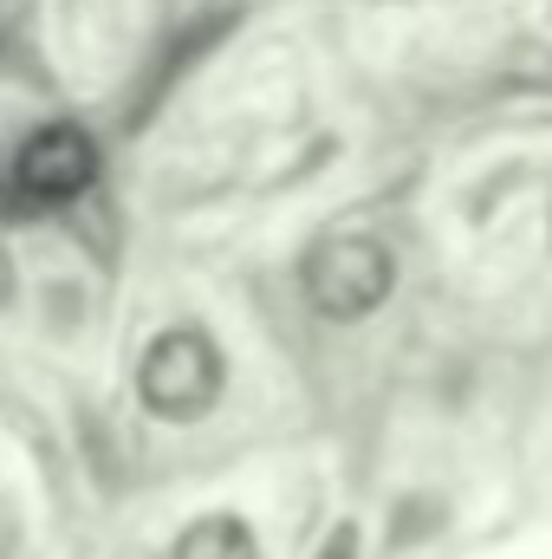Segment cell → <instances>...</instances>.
I'll return each instance as SVG.
<instances>
[{"label":"cell","instance_id":"1","mask_svg":"<svg viewBox=\"0 0 552 559\" xmlns=\"http://www.w3.org/2000/svg\"><path fill=\"white\" fill-rule=\"evenodd\" d=\"M228 391V358L202 325H163L137 358V404L156 423H202Z\"/></svg>","mask_w":552,"mask_h":559},{"label":"cell","instance_id":"2","mask_svg":"<svg viewBox=\"0 0 552 559\" xmlns=\"http://www.w3.org/2000/svg\"><path fill=\"white\" fill-rule=\"evenodd\" d=\"M98 138L72 118L39 124L33 138L13 150L7 176H0V215H46V209H72L79 195L98 189Z\"/></svg>","mask_w":552,"mask_h":559},{"label":"cell","instance_id":"3","mask_svg":"<svg viewBox=\"0 0 552 559\" xmlns=\"http://www.w3.org/2000/svg\"><path fill=\"white\" fill-rule=\"evenodd\" d=\"M299 293H305V306L319 319L358 325L397 293V254L377 235H325L299 261Z\"/></svg>","mask_w":552,"mask_h":559},{"label":"cell","instance_id":"4","mask_svg":"<svg viewBox=\"0 0 552 559\" xmlns=\"http://www.w3.org/2000/svg\"><path fill=\"white\" fill-rule=\"evenodd\" d=\"M169 559H261V540L241 514H202L169 540Z\"/></svg>","mask_w":552,"mask_h":559},{"label":"cell","instance_id":"5","mask_svg":"<svg viewBox=\"0 0 552 559\" xmlns=\"http://www.w3.org/2000/svg\"><path fill=\"white\" fill-rule=\"evenodd\" d=\"M13 286H20V274H13V261H7V248H0V312L13 306Z\"/></svg>","mask_w":552,"mask_h":559},{"label":"cell","instance_id":"6","mask_svg":"<svg viewBox=\"0 0 552 559\" xmlns=\"http://www.w3.org/2000/svg\"><path fill=\"white\" fill-rule=\"evenodd\" d=\"M351 547H358V527H338L332 547H325V559H351Z\"/></svg>","mask_w":552,"mask_h":559}]
</instances>
